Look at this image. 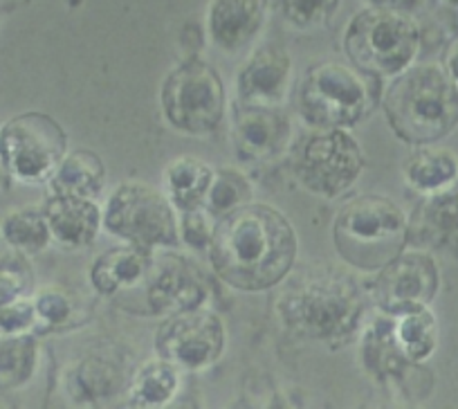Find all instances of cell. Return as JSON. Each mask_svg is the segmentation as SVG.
I'll return each instance as SVG.
<instances>
[{
    "mask_svg": "<svg viewBox=\"0 0 458 409\" xmlns=\"http://www.w3.org/2000/svg\"><path fill=\"white\" fill-rule=\"evenodd\" d=\"M272 409H284V407H281V405H275V407H272Z\"/></svg>",
    "mask_w": 458,
    "mask_h": 409,
    "instance_id": "8d00e7d4",
    "label": "cell"
},
{
    "mask_svg": "<svg viewBox=\"0 0 458 409\" xmlns=\"http://www.w3.org/2000/svg\"><path fill=\"white\" fill-rule=\"evenodd\" d=\"M386 122L403 142L431 144L458 124V88L438 64L411 65L382 99Z\"/></svg>",
    "mask_w": 458,
    "mask_h": 409,
    "instance_id": "3957f363",
    "label": "cell"
},
{
    "mask_svg": "<svg viewBox=\"0 0 458 409\" xmlns=\"http://www.w3.org/2000/svg\"><path fill=\"white\" fill-rule=\"evenodd\" d=\"M153 250L135 248V245H122L108 252L99 254L90 266L92 288L106 297H114L122 290L144 284L151 266Z\"/></svg>",
    "mask_w": 458,
    "mask_h": 409,
    "instance_id": "ac0fdd59",
    "label": "cell"
},
{
    "mask_svg": "<svg viewBox=\"0 0 458 409\" xmlns=\"http://www.w3.org/2000/svg\"><path fill=\"white\" fill-rule=\"evenodd\" d=\"M380 99V79L353 64L310 65L297 88V108L310 129H349L367 120Z\"/></svg>",
    "mask_w": 458,
    "mask_h": 409,
    "instance_id": "5b68a950",
    "label": "cell"
},
{
    "mask_svg": "<svg viewBox=\"0 0 458 409\" xmlns=\"http://www.w3.org/2000/svg\"><path fill=\"white\" fill-rule=\"evenodd\" d=\"M0 153L16 180L46 183L68 153V138L50 115L23 113L0 129Z\"/></svg>",
    "mask_w": 458,
    "mask_h": 409,
    "instance_id": "30bf717a",
    "label": "cell"
},
{
    "mask_svg": "<svg viewBox=\"0 0 458 409\" xmlns=\"http://www.w3.org/2000/svg\"><path fill=\"white\" fill-rule=\"evenodd\" d=\"M458 175V160L445 149H418L404 162V180L420 193H438L449 189Z\"/></svg>",
    "mask_w": 458,
    "mask_h": 409,
    "instance_id": "7402d4cb",
    "label": "cell"
},
{
    "mask_svg": "<svg viewBox=\"0 0 458 409\" xmlns=\"http://www.w3.org/2000/svg\"><path fill=\"white\" fill-rule=\"evenodd\" d=\"M37 345L28 336L0 337V387L23 385L34 371Z\"/></svg>",
    "mask_w": 458,
    "mask_h": 409,
    "instance_id": "484cf974",
    "label": "cell"
},
{
    "mask_svg": "<svg viewBox=\"0 0 458 409\" xmlns=\"http://www.w3.org/2000/svg\"><path fill=\"white\" fill-rule=\"evenodd\" d=\"M275 306L281 324L294 336L337 340L355 331L367 302L351 270L306 263L285 277Z\"/></svg>",
    "mask_w": 458,
    "mask_h": 409,
    "instance_id": "7a4b0ae2",
    "label": "cell"
},
{
    "mask_svg": "<svg viewBox=\"0 0 458 409\" xmlns=\"http://www.w3.org/2000/svg\"><path fill=\"white\" fill-rule=\"evenodd\" d=\"M333 241L346 266L377 275L403 254L409 241V221L391 198L362 193L339 208Z\"/></svg>",
    "mask_w": 458,
    "mask_h": 409,
    "instance_id": "277c9868",
    "label": "cell"
},
{
    "mask_svg": "<svg viewBox=\"0 0 458 409\" xmlns=\"http://www.w3.org/2000/svg\"><path fill=\"white\" fill-rule=\"evenodd\" d=\"M160 107L171 129L180 133L209 135L218 131L227 113L218 70L196 56L182 61L162 83Z\"/></svg>",
    "mask_w": 458,
    "mask_h": 409,
    "instance_id": "ba28073f",
    "label": "cell"
},
{
    "mask_svg": "<svg viewBox=\"0 0 458 409\" xmlns=\"http://www.w3.org/2000/svg\"><path fill=\"white\" fill-rule=\"evenodd\" d=\"M293 86V59L279 46H263L250 55L236 77L239 107L281 108Z\"/></svg>",
    "mask_w": 458,
    "mask_h": 409,
    "instance_id": "5bb4252c",
    "label": "cell"
},
{
    "mask_svg": "<svg viewBox=\"0 0 458 409\" xmlns=\"http://www.w3.org/2000/svg\"><path fill=\"white\" fill-rule=\"evenodd\" d=\"M216 221L205 209H191V212H178V236L180 243L189 245L191 250H209L211 236H214Z\"/></svg>",
    "mask_w": 458,
    "mask_h": 409,
    "instance_id": "4dcf8cb0",
    "label": "cell"
},
{
    "mask_svg": "<svg viewBox=\"0 0 458 409\" xmlns=\"http://www.w3.org/2000/svg\"><path fill=\"white\" fill-rule=\"evenodd\" d=\"M34 270L23 252L0 241V306L23 299L32 288Z\"/></svg>",
    "mask_w": 458,
    "mask_h": 409,
    "instance_id": "83f0119b",
    "label": "cell"
},
{
    "mask_svg": "<svg viewBox=\"0 0 458 409\" xmlns=\"http://www.w3.org/2000/svg\"><path fill=\"white\" fill-rule=\"evenodd\" d=\"M225 346V324L205 309L171 315L156 336V349L174 367L205 369L220 358Z\"/></svg>",
    "mask_w": 458,
    "mask_h": 409,
    "instance_id": "8fae6325",
    "label": "cell"
},
{
    "mask_svg": "<svg viewBox=\"0 0 458 409\" xmlns=\"http://www.w3.org/2000/svg\"><path fill=\"white\" fill-rule=\"evenodd\" d=\"M364 171V153L346 129H310L294 151V175L306 192L344 196Z\"/></svg>",
    "mask_w": 458,
    "mask_h": 409,
    "instance_id": "9c48e42d",
    "label": "cell"
},
{
    "mask_svg": "<svg viewBox=\"0 0 458 409\" xmlns=\"http://www.w3.org/2000/svg\"><path fill=\"white\" fill-rule=\"evenodd\" d=\"M438 290V268L429 254L403 252L373 281V299L385 313L404 315L427 309Z\"/></svg>",
    "mask_w": 458,
    "mask_h": 409,
    "instance_id": "4fadbf2b",
    "label": "cell"
},
{
    "mask_svg": "<svg viewBox=\"0 0 458 409\" xmlns=\"http://www.w3.org/2000/svg\"><path fill=\"white\" fill-rule=\"evenodd\" d=\"M178 389V371L166 360H151L138 371L133 382V398L144 407H160L169 403Z\"/></svg>",
    "mask_w": 458,
    "mask_h": 409,
    "instance_id": "d4e9b609",
    "label": "cell"
},
{
    "mask_svg": "<svg viewBox=\"0 0 458 409\" xmlns=\"http://www.w3.org/2000/svg\"><path fill=\"white\" fill-rule=\"evenodd\" d=\"M10 171H7L5 160H3V153H0V196L10 189Z\"/></svg>",
    "mask_w": 458,
    "mask_h": 409,
    "instance_id": "e575fe53",
    "label": "cell"
},
{
    "mask_svg": "<svg viewBox=\"0 0 458 409\" xmlns=\"http://www.w3.org/2000/svg\"><path fill=\"white\" fill-rule=\"evenodd\" d=\"M34 324H37V311L32 299L23 297L0 306V336H23Z\"/></svg>",
    "mask_w": 458,
    "mask_h": 409,
    "instance_id": "1f68e13d",
    "label": "cell"
},
{
    "mask_svg": "<svg viewBox=\"0 0 458 409\" xmlns=\"http://www.w3.org/2000/svg\"><path fill=\"white\" fill-rule=\"evenodd\" d=\"M344 52L362 72L395 79L411 68L420 52V28L407 12L367 7L344 30Z\"/></svg>",
    "mask_w": 458,
    "mask_h": 409,
    "instance_id": "8992f818",
    "label": "cell"
},
{
    "mask_svg": "<svg viewBox=\"0 0 458 409\" xmlns=\"http://www.w3.org/2000/svg\"><path fill=\"white\" fill-rule=\"evenodd\" d=\"M148 309L156 315H178L198 311L209 297L207 277L191 259L178 252L153 254L144 279Z\"/></svg>",
    "mask_w": 458,
    "mask_h": 409,
    "instance_id": "7c38bea8",
    "label": "cell"
},
{
    "mask_svg": "<svg viewBox=\"0 0 458 409\" xmlns=\"http://www.w3.org/2000/svg\"><path fill=\"white\" fill-rule=\"evenodd\" d=\"M43 217L50 227L52 241L68 250L88 248L104 227V212L95 198L52 193L46 200Z\"/></svg>",
    "mask_w": 458,
    "mask_h": 409,
    "instance_id": "e0dca14e",
    "label": "cell"
},
{
    "mask_svg": "<svg viewBox=\"0 0 458 409\" xmlns=\"http://www.w3.org/2000/svg\"><path fill=\"white\" fill-rule=\"evenodd\" d=\"M279 10L290 28L310 32L330 23L339 10V0H279Z\"/></svg>",
    "mask_w": 458,
    "mask_h": 409,
    "instance_id": "f546056e",
    "label": "cell"
},
{
    "mask_svg": "<svg viewBox=\"0 0 458 409\" xmlns=\"http://www.w3.org/2000/svg\"><path fill=\"white\" fill-rule=\"evenodd\" d=\"M214 174V166L200 158L180 156L171 160L162 174V184H165V196L169 198L175 212L205 209Z\"/></svg>",
    "mask_w": 458,
    "mask_h": 409,
    "instance_id": "d6986e66",
    "label": "cell"
},
{
    "mask_svg": "<svg viewBox=\"0 0 458 409\" xmlns=\"http://www.w3.org/2000/svg\"><path fill=\"white\" fill-rule=\"evenodd\" d=\"M104 230L144 250H174L180 243L175 208L165 192L140 180L113 189L104 208Z\"/></svg>",
    "mask_w": 458,
    "mask_h": 409,
    "instance_id": "52a82bcc",
    "label": "cell"
},
{
    "mask_svg": "<svg viewBox=\"0 0 458 409\" xmlns=\"http://www.w3.org/2000/svg\"><path fill=\"white\" fill-rule=\"evenodd\" d=\"M47 183L52 193L97 198L106 183V165L90 149H72L65 153Z\"/></svg>",
    "mask_w": 458,
    "mask_h": 409,
    "instance_id": "ffe728a7",
    "label": "cell"
},
{
    "mask_svg": "<svg viewBox=\"0 0 458 409\" xmlns=\"http://www.w3.org/2000/svg\"><path fill=\"white\" fill-rule=\"evenodd\" d=\"M367 3L371 7H385V10H398L409 14V10H413L420 0H367Z\"/></svg>",
    "mask_w": 458,
    "mask_h": 409,
    "instance_id": "836d02e7",
    "label": "cell"
},
{
    "mask_svg": "<svg viewBox=\"0 0 458 409\" xmlns=\"http://www.w3.org/2000/svg\"><path fill=\"white\" fill-rule=\"evenodd\" d=\"M395 340L404 354L413 360H422L431 354L436 345V320L427 309L398 315Z\"/></svg>",
    "mask_w": 458,
    "mask_h": 409,
    "instance_id": "4316f807",
    "label": "cell"
},
{
    "mask_svg": "<svg viewBox=\"0 0 458 409\" xmlns=\"http://www.w3.org/2000/svg\"><path fill=\"white\" fill-rule=\"evenodd\" d=\"M443 70L447 72V77L452 79L454 86L458 88V38H454V41L449 43L447 52H445Z\"/></svg>",
    "mask_w": 458,
    "mask_h": 409,
    "instance_id": "d6a6232c",
    "label": "cell"
},
{
    "mask_svg": "<svg viewBox=\"0 0 458 409\" xmlns=\"http://www.w3.org/2000/svg\"><path fill=\"white\" fill-rule=\"evenodd\" d=\"M0 409H10V407H7V405L3 403V400H0Z\"/></svg>",
    "mask_w": 458,
    "mask_h": 409,
    "instance_id": "d590c367",
    "label": "cell"
},
{
    "mask_svg": "<svg viewBox=\"0 0 458 409\" xmlns=\"http://www.w3.org/2000/svg\"><path fill=\"white\" fill-rule=\"evenodd\" d=\"M0 234L10 248L19 250L23 254H37L43 252L47 245L52 243L50 227H47L43 209H19L12 212L10 217L3 221Z\"/></svg>",
    "mask_w": 458,
    "mask_h": 409,
    "instance_id": "cb8c5ba5",
    "label": "cell"
},
{
    "mask_svg": "<svg viewBox=\"0 0 458 409\" xmlns=\"http://www.w3.org/2000/svg\"><path fill=\"white\" fill-rule=\"evenodd\" d=\"M252 198V183H250V178L243 171L220 166V169H216L214 180H211L209 193H207L205 200V212L214 221H218V218L227 217V214L236 212V209L254 202Z\"/></svg>",
    "mask_w": 458,
    "mask_h": 409,
    "instance_id": "603a6c76",
    "label": "cell"
},
{
    "mask_svg": "<svg viewBox=\"0 0 458 409\" xmlns=\"http://www.w3.org/2000/svg\"><path fill=\"white\" fill-rule=\"evenodd\" d=\"M34 302V311H37V324L47 328H61L70 327L77 322V313H81L79 302L68 293V290L52 285V288H43Z\"/></svg>",
    "mask_w": 458,
    "mask_h": 409,
    "instance_id": "f1b7e54d",
    "label": "cell"
},
{
    "mask_svg": "<svg viewBox=\"0 0 458 409\" xmlns=\"http://www.w3.org/2000/svg\"><path fill=\"white\" fill-rule=\"evenodd\" d=\"M297 252L293 223L266 202H250L218 218L207 250L216 275L232 288L248 293L284 284L294 270Z\"/></svg>",
    "mask_w": 458,
    "mask_h": 409,
    "instance_id": "6da1fadb",
    "label": "cell"
},
{
    "mask_svg": "<svg viewBox=\"0 0 458 409\" xmlns=\"http://www.w3.org/2000/svg\"><path fill=\"white\" fill-rule=\"evenodd\" d=\"M293 140V122L281 108L239 107L232 122V144L245 162H266L281 156Z\"/></svg>",
    "mask_w": 458,
    "mask_h": 409,
    "instance_id": "9a60e30c",
    "label": "cell"
},
{
    "mask_svg": "<svg viewBox=\"0 0 458 409\" xmlns=\"http://www.w3.org/2000/svg\"><path fill=\"white\" fill-rule=\"evenodd\" d=\"M267 19V0H209L207 34L216 50L239 55L261 34Z\"/></svg>",
    "mask_w": 458,
    "mask_h": 409,
    "instance_id": "2e32d148",
    "label": "cell"
},
{
    "mask_svg": "<svg viewBox=\"0 0 458 409\" xmlns=\"http://www.w3.org/2000/svg\"><path fill=\"white\" fill-rule=\"evenodd\" d=\"M416 234L422 243L456 245L458 243V189H445L422 202L413 223H409V234Z\"/></svg>",
    "mask_w": 458,
    "mask_h": 409,
    "instance_id": "44dd1931",
    "label": "cell"
}]
</instances>
